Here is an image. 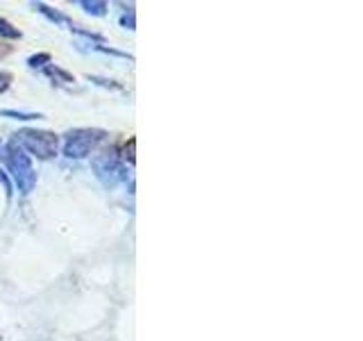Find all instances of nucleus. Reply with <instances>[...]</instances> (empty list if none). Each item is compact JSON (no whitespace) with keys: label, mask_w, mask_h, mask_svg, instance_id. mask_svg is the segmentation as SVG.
<instances>
[{"label":"nucleus","mask_w":363,"mask_h":341,"mask_svg":"<svg viewBox=\"0 0 363 341\" xmlns=\"http://www.w3.org/2000/svg\"><path fill=\"white\" fill-rule=\"evenodd\" d=\"M0 45H3V43H0Z\"/></svg>","instance_id":"nucleus-1"}]
</instances>
